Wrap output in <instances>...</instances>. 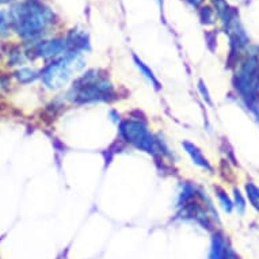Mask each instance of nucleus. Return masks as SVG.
Returning a JSON list of instances; mask_svg holds the SVG:
<instances>
[{"instance_id":"11","label":"nucleus","mask_w":259,"mask_h":259,"mask_svg":"<svg viewBox=\"0 0 259 259\" xmlns=\"http://www.w3.org/2000/svg\"><path fill=\"white\" fill-rule=\"evenodd\" d=\"M246 194L250 204L259 212V187L252 182H248L246 185Z\"/></svg>"},{"instance_id":"13","label":"nucleus","mask_w":259,"mask_h":259,"mask_svg":"<svg viewBox=\"0 0 259 259\" xmlns=\"http://www.w3.org/2000/svg\"><path fill=\"white\" fill-rule=\"evenodd\" d=\"M217 197H219V201H220L221 206L224 208V210L227 212H231L232 208H234V204H232V201L230 200V197L227 196V193L224 190H220V189H217Z\"/></svg>"},{"instance_id":"12","label":"nucleus","mask_w":259,"mask_h":259,"mask_svg":"<svg viewBox=\"0 0 259 259\" xmlns=\"http://www.w3.org/2000/svg\"><path fill=\"white\" fill-rule=\"evenodd\" d=\"M17 77L21 83H30V81L35 80V79L38 77V73L35 72V71H33V69L23 68L21 69V71H18Z\"/></svg>"},{"instance_id":"20","label":"nucleus","mask_w":259,"mask_h":259,"mask_svg":"<svg viewBox=\"0 0 259 259\" xmlns=\"http://www.w3.org/2000/svg\"><path fill=\"white\" fill-rule=\"evenodd\" d=\"M0 2H2V3H5V2H10V0H0Z\"/></svg>"},{"instance_id":"8","label":"nucleus","mask_w":259,"mask_h":259,"mask_svg":"<svg viewBox=\"0 0 259 259\" xmlns=\"http://www.w3.org/2000/svg\"><path fill=\"white\" fill-rule=\"evenodd\" d=\"M182 147L185 148L187 155L190 156V159L193 160L194 164L200 166L201 168H204V170L212 171V167H210V164H209L208 159L202 155V152H201L200 149L197 148V145L191 144V143H189V141H183Z\"/></svg>"},{"instance_id":"4","label":"nucleus","mask_w":259,"mask_h":259,"mask_svg":"<svg viewBox=\"0 0 259 259\" xmlns=\"http://www.w3.org/2000/svg\"><path fill=\"white\" fill-rule=\"evenodd\" d=\"M84 83L75 87L76 93L73 97H76L80 102H94V101H105L107 99V95H110L111 85L107 83V80H102L97 77H91L90 73L83 77Z\"/></svg>"},{"instance_id":"18","label":"nucleus","mask_w":259,"mask_h":259,"mask_svg":"<svg viewBox=\"0 0 259 259\" xmlns=\"http://www.w3.org/2000/svg\"><path fill=\"white\" fill-rule=\"evenodd\" d=\"M187 2H189L193 7H198V6L202 3V0H187Z\"/></svg>"},{"instance_id":"10","label":"nucleus","mask_w":259,"mask_h":259,"mask_svg":"<svg viewBox=\"0 0 259 259\" xmlns=\"http://www.w3.org/2000/svg\"><path fill=\"white\" fill-rule=\"evenodd\" d=\"M133 60H135V63H136V67L139 68V71H140V72L143 73V75H144V76L147 77L149 81H151V83H152L153 87H155L156 90L160 89V83H159V80L156 79V76L153 75L152 69L149 68L148 65H147V64H145L143 60L139 59L136 55L133 56Z\"/></svg>"},{"instance_id":"6","label":"nucleus","mask_w":259,"mask_h":259,"mask_svg":"<svg viewBox=\"0 0 259 259\" xmlns=\"http://www.w3.org/2000/svg\"><path fill=\"white\" fill-rule=\"evenodd\" d=\"M209 259H238V255L227 244L225 239L220 234H214L212 238Z\"/></svg>"},{"instance_id":"15","label":"nucleus","mask_w":259,"mask_h":259,"mask_svg":"<svg viewBox=\"0 0 259 259\" xmlns=\"http://www.w3.org/2000/svg\"><path fill=\"white\" fill-rule=\"evenodd\" d=\"M234 197H235V206L238 208V210L240 213L244 212V208H246V202L243 200L242 194H240V191L238 189H235L234 190Z\"/></svg>"},{"instance_id":"16","label":"nucleus","mask_w":259,"mask_h":259,"mask_svg":"<svg viewBox=\"0 0 259 259\" xmlns=\"http://www.w3.org/2000/svg\"><path fill=\"white\" fill-rule=\"evenodd\" d=\"M212 19H213L212 10L209 9V7H205V9L201 10V21L204 22V23H212Z\"/></svg>"},{"instance_id":"5","label":"nucleus","mask_w":259,"mask_h":259,"mask_svg":"<svg viewBox=\"0 0 259 259\" xmlns=\"http://www.w3.org/2000/svg\"><path fill=\"white\" fill-rule=\"evenodd\" d=\"M121 136L131 144H133L137 148L152 152L153 151V139L148 129L139 121H125L121 123L119 127Z\"/></svg>"},{"instance_id":"1","label":"nucleus","mask_w":259,"mask_h":259,"mask_svg":"<svg viewBox=\"0 0 259 259\" xmlns=\"http://www.w3.org/2000/svg\"><path fill=\"white\" fill-rule=\"evenodd\" d=\"M10 23L25 38L41 35L53 23L55 15L41 0H25L10 10Z\"/></svg>"},{"instance_id":"7","label":"nucleus","mask_w":259,"mask_h":259,"mask_svg":"<svg viewBox=\"0 0 259 259\" xmlns=\"http://www.w3.org/2000/svg\"><path fill=\"white\" fill-rule=\"evenodd\" d=\"M67 41L65 39H51L44 41L35 47V53L41 57H52V56L63 53L67 49Z\"/></svg>"},{"instance_id":"14","label":"nucleus","mask_w":259,"mask_h":259,"mask_svg":"<svg viewBox=\"0 0 259 259\" xmlns=\"http://www.w3.org/2000/svg\"><path fill=\"white\" fill-rule=\"evenodd\" d=\"M10 19L9 15L3 11H0V35H7L9 34L10 29Z\"/></svg>"},{"instance_id":"2","label":"nucleus","mask_w":259,"mask_h":259,"mask_svg":"<svg viewBox=\"0 0 259 259\" xmlns=\"http://www.w3.org/2000/svg\"><path fill=\"white\" fill-rule=\"evenodd\" d=\"M83 67L84 61L81 56L77 52H69L63 59L48 65L42 72V80L49 89H60L67 83L73 71L76 72Z\"/></svg>"},{"instance_id":"9","label":"nucleus","mask_w":259,"mask_h":259,"mask_svg":"<svg viewBox=\"0 0 259 259\" xmlns=\"http://www.w3.org/2000/svg\"><path fill=\"white\" fill-rule=\"evenodd\" d=\"M67 45L68 47L77 48V49H85L89 47V38L84 31H77V30H72L71 34L67 38Z\"/></svg>"},{"instance_id":"19","label":"nucleus","mask_w":259,"mask_h":259,"mask_svg":"<svg viewBox=\"0 0 259 259\" xmlns=\"http://www.w3.org/2000/svg\"><path fill=\"white\" fill-rule=\"evenodd\" d=\"M157 3L160 6V9H163V3H164V0H157Z\"/></svg>"},{"instance_id":"17","label":"nucleus","mask_w":259,"mask_h":259,"mask_svg":"<svg viewBox=\"0 0 259 259\" xmlns=\"http://www.w3.org/2000/svg\"><path fill=\"white\" fill-rule=\"evenodd\" d=\"M198 89H200L201 94L204 95L205 101H206L208 103H212V101H210V97H209L208 90H206V87H205V84H204V81H200V83H198Z\"/></svg>"},{"instance_id":"3","label":"nucleus","mask_w":259,"mask_h":259,"mask_svg":"<svg viewBox=\"0 0 259 259\" xmlns=\"http://www.w3.org/2000/svg\"><path fill=\"white\" fill-rule=\"evenodd\" d=\"M235 87L243 98L252 103L259 93V60L256 56H250L242 64L235 77Z\"/></svg>"}]
</instances>
